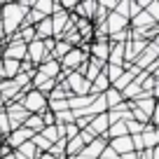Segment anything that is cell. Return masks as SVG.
I'll return each mask as SVG.
<instances>
[{
  "mask_svg": "<svg viewBox=\"0 0 159 159\" xmlns=\"http://www.w3.org/2000/svg\"><path fill=\"white\" fill-rule=\"evenodd\" d=\"M145 12H148V14L152 16V21L159 26V0H150V5H148Z\"/></svg>",
  "mask_w": 159,
  "mask_h": 159,
  "instance_id": "obj_32",
  "label": "cell"
},
{
  "mask_svg": "<svg viewBox=\"0 0 159 159\" xmlns=\"http://www.w3.org/2000/svg\"><path fill=\"white\" fill-rule=\"evenodd\" d=\"M10 119H7V115H5V110H0V136L2 138H7L10 136Z\"/></svg>",
  "mask_w": 159,
  "mask_h": 159,
  "instance_id": "obj_31",
  "label": "cell"
},
{
  "mask_svg": "<svg viewBox=\"0 0 159 159\" xmlns=\"http://www.w3.org/2000/svg\"><path fill=\"white\" fill-rule=\"evenodd\" d=\"M150 124L154 126V129H159V98H157V105H154V115H152V122Z\"/></svg>",
  "mask_w": 159,
  "mask_h": 159,
  "instance_id": "obj_38",
  "label": "cell"
},
{
  "mask_svg": "<svg viewBox=\"0 0 159 159\" xmlns=\"http://www.w3.org/2000/svg\"><path fill=\"white\" fill-rule=\"evenodd\" d=\"M103 68H105L103 61L91 59V56H89V61H87V66H84V80H87V82H94V80L103 73Z\"/></svg>",
  "mask_w": 159,
  "mask_h": 159,
  "instance_id": "obj_14",
  "label": "cell"
},
{
  "mask_svg": "<svg viewBox=\"0 0 159 159\" xmlns=\"http://www.w3.org/2000/svg\"><path fill=\"white\" fill-rule=\"evenodd\" d=\"M49 154H52L54 159H66V140H63V138L56 140V143L49 148Z\"/></svg>",
  "mask_w": 159,
  "mask_h": 159,
  "instance_id": "obj_28",
  "label": "cell"
},
{
  "mask_svg": "<svg viewBox=\"0 0 159 159\" xmlns=\"http://www.w3.org/2000/svg\"><path fill=\"white\" fill-rule=\"evenodd\" d=\"M54 117H56V124H75V115L70 112V110L59 112V115H54Z\"/></svg>",
  "mask_w": 159,
  "mask_h": 159,
  "instance_id": "obj_33",
  "label": "cell"
},
{
  "mask_svg": "<svg viewBox=\"0 0 159 159\" xmlns=\"http://www.w3.org/2000/svg\"><path fill=\"white\" fill-rule=\"evenodd\" d=\"M24 126L30 131V134H40V131L45 129V124H42V117H40V115H28V119L24 122Z\"/></svg>",
  "mask_w": 159,
  "mask_h": 159,
  "instance_id": "obj_21",
  "label": "cell"
},
{
  "mask_svg": "<svg viewBox=\"0 0 159 159\" xmlns=\"http://www.w3.org/2000/svg\"><path fill=\"white\" fill-rule=\"evenodd\" d=\"M157 59H159V47H157V45H152V42H148V47H145L143 54L136 59V63H134V66H136L138 70H145L148 66H152Z\"/></svg>",
  "mask_w": 159,
  "mask_h": 159,
  "instance_id": "obj_7",
  "label": "cell"
},
{
  "mask_svg": "<svg viewBox=\"0 0 159 159\" xmlns=\"http://www.w3.org/2000/svg\"><path fill=\"white\" fill-rule=\"evenodd\" d=\"M0 68H2V73H5V80H14L16 75L21 73V63L19 61H10V59L0 61Z\"/></svg>",
  "mask_w": 159,
  "mask_h": 159,
  "instance_id": "obj_17",
  "label": "cell"
},
{
  "mask_svg": "<svg viewBox=\"0 0 159 159\" xmlns=\"http://www.w3.org/2000/svg\"><path fill=\"white\" fill-rule=\"evenodd\" d=\"M138 12H143V10L138 7V2H136V0H129V21L134 19V16L138 14Z\"/></svg>",
  "mask_w": 159,
  "mask_h": 159,
  "instance_id": "obj_36",
  "label": "cell"
},
{
  "mask_svg": "<svg viewBox=\"0 0 159 159\" xmlns=\"http://www.w3.org/2000/svg\"><path fill=\"white\" fill-rule=\"evenodd\" d=\"M105 26H108V38H110L112 33H122V30H126V28H129V21H126L124 16L110 12L108 19H105Z\"/></svg>",
  "mask_w": 159,
  "mask_h": 159,
  "instance_id": "obj_11",
  "label": "cell"
},
{
  "mask_svg": "<svg viewBox=\"0 0 159 159\" xmlns=\"http://www.w3.org/2000/svg\"><path fill=\"white\" fill-rule=\"evenodd\" d=\"M0 110H5V101H2V96H0Z\"/></svg>",
  "mask_w": 159,
  "mask_h": 159,
  "instance_id": "obj_44",
  "label": "cell"
},
{
  "mask_svg": "<svg viewBox=\"0 0 159 159\" xmlns=\"http://www.w3.org/2000/svg\"><path fill=\"white\" fill-rule=\"evenodd\" d=\"M140 140H143V150H152L159 145V129H154L152 124H145L143 134H140Z\"/></svg>",
  "mask_w": 159,
  "mask_h": 159,
  "instance_id": "obj_12",
  "label": "cell"
},
{
  "mask_svg": "<svg viewBox=\"0 0 159 159\" xmlns=\"http://www.w3.org/2000/svg\"><path fill=\"white\" fill-rule=\"evenodd\" d=\"M47 96L45 94H40L38 89H30L24 94V98H21V105L26 108V112L28 115H42L47 110Z\"/></svg>",
  "mask_w": 159,
  "mask_h": 159,
  "instance_id": "obj_3",
  "label": "cell"
},
{
  "mask_svg": "<svg viewBox=\"0 0 159 159\" xmlns=\"http://www.w3.org/2000/svg\"><path fill=\"white\" fill-rule=\"evenodd\" d=\"M33 10L40 12V14H45V16H52V12H54V0H33Z\"/></svg>",
  "mask_w": 159,
  "mask_h": 159,
  "instance_id": "obj_24",
  "label": "cell"
},
{
  "mask_svg": "<svg viewBox=\"0 0 159 159\" xmlns=\"http://www.w3.org/2000/svg\"><path fill=\"white\" fill-rule=\"evenodd\" d=\"M101 7H103L105 12H115V7H117V2L115 0H103V2H98Z\"/></svg>",
  "mask_w": 159,
  "mask_h": 159,
  "instance_id": "obj_37",
  "label": "cell"
},
{
  "mask_svg": "<svg viewBox=\"0 0 159 159\" xmlns=\"http://www.w3.org/2000/svg\"><path fill=\"white\" fill-rule=\"evenodd\" d=\"M40 136H42L45 140H49V143L54 145L56 140H59V134H56V124H54V126H45V129L40 131Z\"/></svg>",
  "mask_w": 159,
  "mask_h": 159,
  "instance_id": "obj_29",
  "label": "cell"
},
{
  "mask_svg": "<svg viewBox=\"0 0 159 159\" xmlns=\"http://www.w3.org/2000/svg\"><path fill=\"white\" fill-rule=\"evenodd\" d=\"M152 77H154V80H157V82H159V68H157V70H154V73H152Z\"/></svg>",
  "mask_w": 159,
  "mask_h": 159,
  "instance_id": "obj_42",
  "label": "cell"
},
{
  "mask_svg": "<svg viewBox=\"0 0 159 159\" xmlns=\"http://www.w3.org/2000/svg\"><path fill=\"white\" fill-rule=\"evenodd\" d=\"M108 66H124V45H110Z\"/></svg>",
  "mask_w": 159,
  "mask_h": 159,
  "instance_id": "obj_18",
  "label": "cell"
},
{
  "mask_svg": "<svg viewBox=\"0 0 159 159\" xmlns=\"http://www.w3.org/2000/svg\"><path fill=\"white\" fill-rule=\"evenodd\" d=\"M47 59H49V54H47L45 42H42V40H33V42L26 45V61H30L35 68H38L42 61H47Z\"/></svg>",
  "mask_w": 159,
  "mask_h": 159,
  "instance_id": "obj_6",
  "label": "cell"
},
{
  "mask_svg": "<svg viewBox=\"0 0 159 159\" xmlns=\"http://www.w3.org/2000/svg\"><path fill=\"white\" fill-rule=\"evenodd\" d=\"M89 61V45H82V47H73V49L68 52V54L63 56V59L59 61L61 63V75H70L75 73V70L80 68L82 63H87Z\"/></svg>",
  "mask_w": 159,
  "mask_h": 159,
  "instance_id": "obj_2",
  "label": "cell"
},
{
  "mask_svg": "<svg viewBox=\"0 0 159 159\" xmlns=\"http://www.w3.org/2000/svg\"><path fill=\"white\" fill-rule=\"evenodd\" d=\"M103 98H105V105H108V110H112V108H119V105L124 103L122 94H119L117 89H112V87H110V89L103 94Z\"/></svg>",
  "mask_w": 159,
  "mask_h": 159,
  "instance_id": "obj_19",
  "label": "cell"
},
{
  "mask_svg": "<svg viewBox=\"0 0 159 159\" xmlns=\"http://www.w3.org/2000/svg\"><path fill=\"white\" fill-rule=\"evenodd\" d=\"M96 10H98V2H96V0H84V2H77V7H75V12H73V14L77 16V19L94 21Z\"/></svg>",
  "mask_w": 159,
  "mask_h": 159,
  "instance_id": "obj_9",
  "label": "cell"
},
{
  "mask_svg": "<svg viewBox=\"0 0 159 159\" xmlns=\"http://www.w3.org/2000/svg\"><path fill=\"white\" fill-rule=\"evenodd\" d=\"M30 143H33L35 148H38V152H40V154L49 152V148H52V143H49V140H45V138H42L40 134H35L33 138H30Z\"/></svg>",
  "mask_w": 159,
  "mask_h": 159,
  "instance_id": "obj_27",
  "label": "cell"
},
{
  "mask_svg": "<svg viewBox=\"0 0 159 159\" xmlns=\"http://www.w3.org/2000/svg\"><path fill=\"white\" fill-rule=\"evenodd\" d=\"M115 14L124 16V19L129 21V0H119V2H117V7H115Z\"/></svg>",
  "mask_w": 159,
  "mask_h": 159,
  "instance_id": "obj_34",
  "label": "cell"
},
{
  "mask_svg": "<svg viewBox=\"0 0 159 159\" xmlns=\"http://www.w3.org/2000/svg\"><path fill=\"white\" fill-rule=\"evenodd\" d=\"M0 45H5V35H2V30H0Z\"/></svg>",
  "mask_w": 159,
  "mask_h": 159,
  "instance_id": "obj_43",
  "label": "cell"
},
{
  "mask_svg": "<svg viewBox=\"0 0 159 159\" xmlns=\"http://www.w3.org/2000/svg\"><path fill=\"white\" fill-rule=\"evenodd\" d=\"M35 70H38L40 75H45L47 80H59V75H61V63H59V61H54V59H47V61H42Z\"/></svg>",
  "mask_w": 159,
  "mask_h": 159,
  "instance_id": "obj_10",
  "label": "cell"
},
{
  "mask_svg": "<svg viewBox=\"0 0 159 159\" xmlns=\"http://www.w3.org/2000/svg\"><path fill=\"white\" fill-rule=\"evenodd\" d=\"M152 45H157V47H159V33L154 35V40H152Z\"/></svg>",
  "mask_w": 159,
  "mask_h": 159,
  "instance_id": "obj_41",
  "label": "cell"
},
{
  "mask_svg": "<svg viewBox=\"0 0 159 159\" xmlns=\"http://www.w3.org/2000/svg\"><path fill=\"white\" fill-rule=\"evenodd\" d=\"M94 98L96 96H70L68 98V110L70 112H77V110H84V108H89L91 103H94Z\"/></svg>",
  "mask_w": 159,
  "mask_h": 159,
  "instance_id": "obj_15",
  "label": "cell"
},
{
  "mask_svg": "<svg viewBox=\"0 0 159 159\" xmlns=\"http://www.w3.org/2000/svg\"><path fill=\"white\" fill-rule=\"evenodd\" d=\"M33 10V0H21V2H2V21L0 30L5 38H12L16 30L24 26L26 14Z\"/></svg>",
  "mask_w": 159,
  "mask_h": 159,
  "instance_id": "obj_1",
  "label": "cell"
},
{
  "mask_svg": "<svg viewBox=\"0 0 159 159\" xmlns=\"http://www.w3.org/2000/svg\"><path fill=\"white\" fill-rule=\"evenodd\" d=\"M16 152H19L21 157H26V159H38V157H40L38 148H35V145L30 143V140H28V143H24V145H21L19 150H16Z\"/></svg>",
  "mask_w": 159,
  "mask_h": 159,
  "instance_id": "obj_26",
  "label": "cell"
},
{
  "mask_svg": "<svg viewBox=\"0 0 159 159\" xmlns=\"http://www.w3.org/2000/svg\"><path fill=\"white\" fill-rule=\"evenodd\" d=\"M14 35H16V40L24 42V45H28V42H33V40H35V26H21Z\"/></svg>",
  "mask_w": 159,
  "mask_h": 159,
  "instance_id": "obj_22",
  "label": "cell"
},
{
  "mask_svg": "<svg viewBox=\"0 0 159 159\" xmlns=\"http://www.w3.org/2000/svg\"><path fill=\"white\" fill-rule=\"evenodd\" d=\"M73 49V47L68 45V42H63V40H56V45H54V49H52V54H49V59H54V61H61L68 52Z\"/></svg>",
  "mask_w": 159,
  "mask_h": 159,
  "instance_id": "obj_20",
  "label": "cell"
},
{
  "mask_svg": "<svg viewBox=\"0 0 159 159\" xmlns=\"http://www.w3.org/2000/svg\"><path fill=\"white\" fill-rule=\"evenodd\" d=\"M54 38V28H52V19H42L38 26H35V40H49Z\"/></svg>",
  "mask_w": 159,
  "mask_h": 159,
  "instance_id": "obj_16",
  "label": "cell"
},
{
  "mask_svg": "<svg viewBox=\"0 0 159 159\" xmlns=\"http://www.w3.org/2000/svg\"><path fill=\"white\" fill-rule=\"evenodd\" d=\"M98 159H119V154H115L110 148H105L103 152H101V157H98Z\"/></svg>",
  "mask_w": 159,
  "mask_h": 159,
  "instance_id": "obj_39",
  "label": "cell"
},
{
  "mask_svg": "<svg viewBox=\"0 0 159 159\" xmlns=\"http://www.w3.org/2000/svg\"><path fill=\"white\" fill-rule=\"evenodd\" d=\"M5 115L7 119H10V129H19V126H24V122L28 119V112H26V108L21 105V101H12V103H5ZM10 131V134H12Z\"/></svg>",
  "mask_w": 159,
  "mask_h": 159,
  "instance_id": "obj_4",
  "label": "cell"
},
{
  "mask_svg": "<svg viewBox=\"0 0 159 159\" xmlns=\"http://www.w3.org/2000/svg\"><path fill=\"white\" fill-rule=\"evenodd\" d=\"M7 42L2 45V59H10V61H24L26 59V45L21 40H16V35L12 38H5Z\"/></svg>",
  "mask_w": 159,
  "mask_h": 159,
  "instance_id": "obj_5",
  "label": "cell"
},
{
  "mask_svg": "<svg viewBox=\"0 0 159 159\" xmlns=\"http://www.w3.org/2000/svg\"><path fill=\"white\" fill-rule=\"evenodd\" d=\"M103 73H105V77L110 80V87H112V82H117V80H119V75L124 73V66H108V63H105Z\"/></svg>",
  "mask_w": 159,
  "mask_h": 159,
  "instance_id": "obj_25",
  "label": "cell"
},
{
  "mask_svg": "<svg viewBox=\"0 0 159 159\" xmlns=\"http://www.w3.org/2000/svg\"><path fill=\"white\" fill-rule=\"evenodd\" d=\"M40 117H42V124H45V126H54V124H56L54 112H49V110H45V112L40 115Z\"/></svg>",
  "mask_w": 159,
  "mask_h": 159,
  "instance_id": "obj_35",
  "label": "cell"
},
{
  "mask_svg": "<svg viewBox=\"0 0 159 159\" xmlns=\"http://www.w3.org/2000/svg\"><path fill=\"white\" fill-rule=\"evenodd\" d=\"M108 140H112V138H122V136H129L126 134V122H115V124H110V129H108Z\"/></svg>",
  "mask_w": 159,
  "mask_h": 159,
  "instance_id": "obj_23",
  "label": "cell"
},
{
  "mask_svg": "<svg viewBox=\"0 0 159 159\" xmlns=\"http://www.w3.org/2000/svg\"><path fill=\"white\" fill-rule=\"evenodd\" d=\"M143 129H145V124H138L136 119H129V122H126V134L129 136H140Z\"/></svg>",
  "mask_w": 159,
  "mask_h": 159,
  "instance_id": "obj_30",
  "label": "cell"
},
{
  "mask_svg": "<svg viewBox=\"0 0 159 159\" xmlns=\"http://www.w3.org/2000/svg\"><path fill=\"white\" fill-rule=\"evenodd\" d=\"M87 129L91 131V134L96 136V138H108V129H110V119H108V112H103V115H96L94 119L89 122V126Z\"/></svg>",
  "mask_w": 159,
  "mask_h": 159,
  "instance_id": "obj_8",
  "label": "cell"
},
{
  "mask_svg": "<svg viewBox=\"0 0 159 159\" xmlns=\"http://www.w3.org/2000/svg\"><path fill=\"white\" fill-rule=\"evenodd\" d=\"M0 61H2V45H0Z\"/></svg>",
  "mask_w": 159,
  "mask_h": 159,
  "instance_id": "obj_45",
  "label": "cell"
},
{
  "mask_svg": "<svg viewBox=\"0 0 159 159\" xmlns=\"http://www.w3.org/2000/svg\"><path fill=\"white\" fill-rule=\"evenodd\" d=\"M108 54H110V42H89V56L98 59L103 63H108Z\"/></svg>",
  "mask_w": 159,
  "mask_h": 159,
  "instance_id": "obj_13",
  "label": "cell"
},
{
  "mask_svg": "<svg viewBox=\"0 0 159 159\" xmlns=\"http://www.w3.org/2000/svg\"><path fill=\"white\" fill-rule=\"evenodd\" d=\"M119 159H138V154H136V152H129V154H124V157H119Z\"/></svg>",
  "mask_w": 159,
  "mask_h": 159,
  "instance_id": "obj_40",
  "label": "cell"
}]
</instances>
